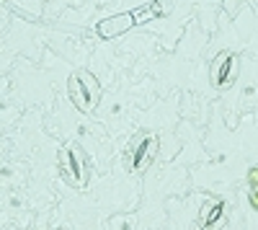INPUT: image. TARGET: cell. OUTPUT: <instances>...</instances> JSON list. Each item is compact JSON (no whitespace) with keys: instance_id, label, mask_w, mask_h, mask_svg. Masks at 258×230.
Returning a JSON list of instances; mask_svg holds the SVG:
<instances>
[{"instance_id":"obj_7","label":"cell","mask_w":258,"mask_h":230,"mask_svg":"<svg viewBox=\"0 0 258 230\" xmlns=\"http://www.w3.org/2000/svg\"><path fill=\"white\" fill-rule=\"evenodd\" d=\"M250 186H253V194H258V168L250 171Z\"/></svg>"},{"instance_id":"obj_5","label":"cell","mask_w":258,"mask_h":230,"mask_svg":"<svg viewBox=\"0 0 258 230\" xmlns=\"http://www.w3.org/2000/svg\"><path fill=\"white\" fill-rule=\"evenodd\" d=\"M230 68H232V57H230V54L220 57V62H214V68H212V80H214V86H222V83L227 80Z\"/></svg>"},{"instance_id":"obj_1","label":"cell","mask_w":258,"mask_h":230,"mask_svg":"<svg viewBox=\"0 0 258 230\" xmlns=\"http://www.w3.org/2000/svg\"><path fill=\"white\" fill-rule=\"evenodd\" d=\"M70 98L75 101V106L80 111H91L98 103V83L91 80L85 73L70 78Z\"/></svg>"},{"instance_id":"obj_3","label":"cell","mask_w":258,"mask_h":230,"mask_svg":"<svg viewBox=\"0 0 258 230\" xmlns=\"http://www.w3.org/2000/svg\"><path fill=\"white\" fill-rule=\"evenodd\" d=\"M158 153V137H153V135H142L135 145H132V150H129V160H126V165L129 168H142V165L150 160Z\"/></svg>"},{"instance_id":"obj_6","label":"cell","mask_w":258,"mask_h":230,"mask_svg":"<svg viewBox=\"0 0 258 230\" xmlns=\"http://www.w3.org/2000/svg\"><path fill=\"white\" fill-rule=\"evenodd\" d=\"M220 212H222V202L214 204V212H212V217H204V220H202V225H204L207 230H212V227H214V220L220 217Z\"/></svg>"},{"instance_id":"obj_2","label":"cell","mask_w":258,"mask_h":230,"mask_svg":"<svg viewBox=\"0 0 258 230\" xmlns=\"http://www.w3.org/2000/svg\"><path fill=\"white\" fill-rule=\"evenodd\" d=\"M62 171L68 176V181L75 186H83L85 179H88V160H85V155L78 145H68L62 150Z\"/></svg>"},{"instance_id":"obj_4","label":"cell","mask_w":258,"mask_h":230,"mask_svg":"<svg viewBox=\"0 0 258 230\" xmlns=\"http://www.w3.org/2000/svg\"><path fill=\"white\" fill-rule=\"evenodd\" d=\"M135 26V13H119L114 18H106L98 24V34L103 39H111V36H121L126 34L129 29Z\"/></svg>"}]
</instances>
